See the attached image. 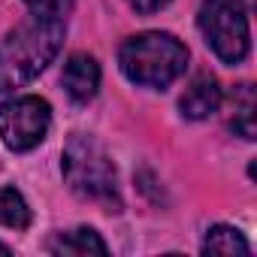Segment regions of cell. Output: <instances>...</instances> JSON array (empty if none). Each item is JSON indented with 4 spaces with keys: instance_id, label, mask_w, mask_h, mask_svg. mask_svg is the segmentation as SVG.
<instances>
[{
    "instance_id": "1",
    "label": "cell",
    "mask_w": 257,
    "mask_h": 257,
    "mask_svg": "<svg viewBox=\"0 0 257 257\" xmlns=\"http://www.w3.org/2000/svg\"><path fill=\"white\" fill-rule=\"evenodd\" d=\"M67 37L64 19L28 16L0 43V94L34 82L61 52Z\"/></svg>"
},
{
    "instance_id": "2",
    "label": "cell",
    "mask_w": 257,
    "mask_h": 257,
    "mask_svg": "<svg viewBox=\"0 0 257 257\" xmlns=\"http://www.w3.org/2000/svg\"><path fill=\"white\" fill-rule=\"evenodd\" d=\"M61 173L67 188L91 203L109 206L112 212L121 209V194H118V173L106 149L88 137V134H73L64 146L61 155Z\"/></svg>"
},
{
    "instance_id": "3",
    "label": "cell",
    "mask_w": 257,
    "mask_h": 257,
    "mask_svg": "<svg viewBox=\"0 0 257 257\" xmlns=\"http://www.w3.org/2000/svg\"><path fill=\"white\" fill-rule=\"evenodd\" d=\"M118 64H121V73L131 79L134 85L167 88L170 82H176L185 73V67H188V49L173 34L149 31V34L131 37L121 46Z\"/></svg>"
},
{
    "instance_id": "4",
    "label": "cell",
    "mask_w": 257,
    "mask_h": 257,
    "mask_svg": "<svg viewBox=\"0 0 257 257\" xmlns=\"http://www.w3.org/2000/svg\"><path fill=\"white\" fill-rule=\"evenodd\" d=\"M197 28L206 46L224 64H242L251 52V31H248V4L245 0H203Z\"/></svg>"
},
{
    "instance_id": "5",
    "label": "cell",
    "mask_w": 257,
    "mask_h": 257,
    "mask_svg": "<svg viewBox=\"0 0 257 257\" xmlns=\"http://www.w3.org/2000/svg\"><path fill=\"white\" fill-rule=\"evenodd\" d=\"M52 127V106L37 94H22L0 103V143L10 152L37 149Z\"/></svg>"
},
{
    "instance_id": "6",
    "label": "cell",
    "mask_w": 257,
    "mask_h": 257,
    "mask_svg": "<svg viewBox=\"0 0 257 257\" xmlns=\"http://www.w3.org/2000/svg\"><path fill=\"white\" fill-rule=\"evenodd\" d=\"M61 82H64V91L73 103H88L97 97V88H100V64L91 55L76 52L64 64Z\"/></svg>"
},
{
    "instance_id": "7",
    "label": "cell",
    "mask_w": 257,
    "mask_h": 257,
    "mask_svg": "<svg viewBox=\"0 0 257 257\" xmlns=\"http://www.w3.org/2000/svg\"><path fill=\"white\" fill-rule=\"evenodd\" d=\"M221 85H218V79L215 76H209V73H200L188 88H185V94H182V100H179V109H182V115L188 118V121H203V118H209V115H215L218 109H221Z\"/></svg>"
},
{
    "instance_id": "8",
    "label": "cell",
    "mask_w": 257,
    "mask_h": 257,
    "mask_svg": "<svg viewBox=\"0 0 257 257\" xmlns=\"http://www.w3.org/2000/svg\"><path fill=\"white\" fill-rule=\"evenodd\" d=\"M49 251L52 254H73V257H88V254L106 257L109 254L106 242L100 239V233L94 227H76L70 233H61L58 239L49 242Z\"/></svg>"
},
{
    "instance_id": "9",
    "label": "cell",
    "mask_w": 257,
    "mask_h": 257,
    "mask_svg": "<svg viewBox=\"0 0 257 257\" xmlns=\"http://www.w3.org/2000/svg\"><path fill=\"white\" fill-rule=\"evenodd\" d=\"M230 131L239 134L242 140H254L257 127H254V88L236 85L233 88V118H230Z\"/></svg>"
},
{
    "instance_id": "10",
    "label": "cell",
    "mask_w": 257,
    "mask_h": 257,
    "mask_svg": "<svg viewBox=\"0 0 257 257\" xmlns=\"http://www.w3.org/2000/svg\"><path fill=\"white\" fill-rule=\"evenodd\" d=\"M203 254H251V245L236 227L215 224L203 239Z\"/></svg>"
},
{
    "instance_id": "11",
    "label": "cell",
    "mask_w": 257,
    "mask_h": 257,
    "mask_svg": "<svg viewBox=\"0 0 257 257\" xmlns=\"http://www.w3.org/2000/svg\"><path fill=\"white\" fill-rule=\"evenodd\" d=\"M0 224L13 230L31 227V206L16 188H0Z\"/></svg>"
},
{
    "instance_id": "12",
    "label": "cell",
    "mask_w": 257,
    "mask_h": 257,
    "mask_svg": "<svg viewBox=\"0 0 257 257\" xmlns=\"http://www.w3.org/2000/svg\"><path fill=\"white\" fill-rule=\"evenodd\" d=\"M34 16H49V19H70L76 0H25Z\"/></svg>"
},
{
    "instance_id": "13",
    "label": "cell",
    "mask_w": 257,
    "mask_h": 257,
    "mask_svg": "<svg viewBox=\"0 0 257 257\" xmlns=\"http://www.w3.org/2000/svg\"><path fill=\"white\" fill-rule=\"evenodd\" d=\"M140 16H152V13H158V10H164L170 0H127Z\"/></svg>"
},
{
    "instance_id": "14",
    "label": "cell",
    "mask_w": 257,
    "mask_h": 257,
    "mask_svg": "<svg viewBox=\"0 0 257 257\" xmlns=\"http://www.w3.org/2000/svg\"><path fill=\"white\" fill-rule=\"evenodd\" d=\"M0 254H4V257H7V254H13V251H10V245H4V242H0Z\"/></svg>"
}]
</instances>
